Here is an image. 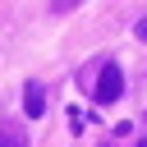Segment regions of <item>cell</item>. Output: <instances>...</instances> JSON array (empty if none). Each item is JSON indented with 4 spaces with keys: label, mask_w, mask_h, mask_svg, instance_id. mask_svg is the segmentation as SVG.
Returning <instances> with one entry per match:
<instances>
[{
    "label": "cell",
    "mask_w": 147,
    "mask_h": 147,
    "mask_svg": "<svg viewBox=\"0 0 147 147\" xmlns=\"http://www.w3.org/2000/svg\"><path fill=\"white\" fill-rule=\"evenodd\" d=\"M119 96H124V74H119L115 64H106V69L96 74V101H101V106H115Z\"/></svg>",
    "instance_id": "cell-1"
},
{
    "label": "cell",
    "mask_w": 147,
    "mask_h": 147,
    "mask_svg": "<svg viewBox=\"0 0 147 147\" xmlns=\"http://www.w3.org/2000/svg\"><path fill=\"white\" fill-rule=\"evenodd\" d=\"M133 37H138V41H147V18H138V28H133Z\"/></svg>",
    "instance_id": "cell-4"
},
{
    "label": "cell",
    "mask_w": 147,
    "mask_h": 147,
    "mask_svg": "<svg viewBox=\"0 0 147 147\" xmlns=\"http://www.w3.org/2000/svg\"><path fill=\"white\" fill-rule=\"evenodd\" d=\"M23 115H28V119H41V115H46V92H41V83H28V87H23Z\"/></svg>",
    "instance_id": "cell-2"
},
{
    "label": "cell",
    "mask_w": 147,
    "mask_h": 147,
    "mask_svg": "<svg viewBox=\"0 0 147 147\" xmlns=\"http://www.w3.org/2000/svg\"><path fill=\"white\" fill-rule=\"evenodd\" d=\"M0 147H28V142H23V133H14L9 124H0Z\"/></svg>",
    "instance_id": "cell-3"
},
{
    "label": "cell",
    "mask_w": 147,
    "mask_h": 147,
    "mask_svg": "<svg viewBox=\"0 0 147 147\" xmlns=\"http://www.w3.org/2000/svg\"><path fill=\"white\" fill-rule=\"evenodd\" d=\"M138 147H147V142H138Z\"/></svg>",
    "instance_id": "cell-5"
}]
</instances>
